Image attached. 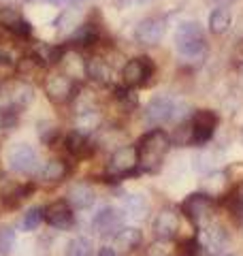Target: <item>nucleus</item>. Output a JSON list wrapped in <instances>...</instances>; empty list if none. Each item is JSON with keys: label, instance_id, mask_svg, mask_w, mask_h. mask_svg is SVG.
<instances>
[{"label": "nucleus", "instance_id": "nucleus-1", "mask_svg": "<svg viewBox=\"0 0 243 256\" xmlns=\"http://www.w3.org/2000/svg\"><path fill=\"white\" fill-rule=\"evenodd\" d=\"M171 148V137L162 130V128H154L136 146V154H139V164L145 171H158V166L162 164V158Z\"/></svg>", "mask_w": 243, "mask_h": 256}, {"label": "nucleus", "instance_id": "nucleus-2", "mask_svg": "<svg viewBox=\"0 0 243 256\" xmlns=\"http://www.w3.org/2000/svg\"><path fill=\"white\" fill-rule=\"evenodd\" d=\"M175 47H177V52L188 60L200 58V56L205 54V47H207L202 28L196 22H182L180 26H177V32H175Z\"/></svg>", "mask_w": 243, "mask_h": 256}, {"label": "nucleus", "instance_id": "nucleus-3", "mask_svg": "<svg viewBox=\"0 0 243 256\" xmlns=\"http://www.w3.org/2000/svg\"><path fill=\"white\" fill-rule=\"evenodd\" d=\"M184 116H186L184 107L177 105L171 96H156V98H152L148 102V107H145V120L156 126L173 122V120L177 122V120H182Z\"/></svg>", "mask_w": 243, "mask_h": 256}, {"label": "nucleus", "instance_id": "nucleus-4", "mask_svg": "<svg viewBox=\"0 0 243 256\" xmlns=\"http://www.w3.org/2000/svg\"><path fill=\"white\" fill-rule=\"evenodd\" d=\"M214 210V198L212 194H205V192H194L186 201L182 203V214L194 224H202Z\"/></svg>", "mask_w": 243, "mask_h": 256}, {"label": "nucleus", "instance_id": "nucleus-5", "mask_svg": "<svg viewBox=\"0 0 243 256\" xmlns=\"http://www.w3.org/2000/svg\"><path fill=\"white\" fill-rule=\"evenodd\" d=\"M122 226H124V214L116 207H102L92 218V228L100 237H116Z\"/></svg>", "mask_w": 243, "mask_h": 256}, {"label": "nucleus", "instance_id": "nucleus-6", "mask_svg": "<svg viewBox=\"0 0 243 256\" xmlns=\"http://www.w3.org/2000/svg\"><path fill=\"white\" fill-rule=\"evenodd\" d=\"M77 90V82L66 73H54L45 79V92L54 102H66Z\"/></svg>", "mask_w": 243, "mask_h": 256}, {"label": "nucleus", "instance_id": "nucleus-7", "mask_svg": "<svg viewBox=\"0 0 243 256\" xmlns=\"http://www.w3.org/2000/svg\"><path fill=\"white\" fill-rule=\"evenodd\" d=\"M139 164V154H136L134 146H124L113 152V156L109 158V166L107 171L113 178H122V175H128L136 169Z\"/></svg>", "mask_w": 243, "mask_h": 256}, {"label": "nucleus", "instance_id": "nucleus-8", "mask_svg": "<svg viewBox=\"0 0 243 256\" xmlns=\"http://www.w3.org/2000/svg\"><path fill=\"white\" fill-rule=\"evenodd\" d=\"M9 166L15 173H34L38 166L34 148L26 146V143H15L9 150Z\"/></svg>", "mask_w": 243, "mask_h": 256}, {"label": "nucleus", "instance_id": "nucleus-9", "mask_svg": "<svg viewBox=\"0 0 243 256\" xmlns=\"http://www.w3.org/2000/svg\"><path fill=\"white\" fill-rule=\"evenodd\" d=\"M216 124H218V116L209 109H200L194 114L192 122H190V130H192V143H207L209 139L214 137V130H216Z\"/></svg>", "mask_w": 243, "mask_h": 256}, {"label": "nucleus", "instance_id": "nucleus-10", "mask_svg": "<svg viewBox=\"0 0 243 256\" xmlns=\"http://www.w3.org/2000/svg\"><path fill=\"white\" fill-rule=\"evenodd\" d=\"M154 73V64L150 58H132L126 62L124 70H122V77H124V84L128 88H136L143 86Z\"/></svg>", "mask_w": 243, "mask_h": 256}, {"label": "nucleus", "instance_id": "nucleus-11", "mask_svg": "<svg viewBox=\"0 0 243 256\" xmlns=\"http://www.w3.org/2000/svg\"><path fill=\"white\" fill-rule=\"evenodd\" d=\"M166 32V22L162 18H145L134 30V38L141 45H156Z\"/></svg>", "mask_w": 243, "mask_h": 256}, {"label": "nucleus", "instance_id": "nucleus-12", "mask_svg": "<svg viewBox=\"0 0 243 256\" xmlns=\"http://www.w3.org/2000/svg\"><path fill=\"white\" fill-rule=\"evenodd\" d=\"M43 218L50 226L60 228V230L70 228L72 222H75V218H72V210L68 207V203H64V201H56V203L47 205L43 210Z\"/></svg>", "mask_w": 243, "mask_h": 256}, {"label": "nucleus", "instance_id": "nucleus-13", "mask_svg": "<svg viewBox=\"0 0 243 256\" xmlns=\"http://www.w3.org/2000/svg\"><path fill=\"white\" fill-rule=\"evenodd\" d=\"M177 233H180V216L177 212L173 210H164L156 216V220H154V235L162 242H166V239H173Z\"/></svg>", "mask_w": 243, "mask_h": 256}, {"label": "nucleus", "instance_id": "nucleus-14", "mask_svg": "<svg viewBox=\"0 0 243 256\" xmlns=\"http://www.w3.org/2000/svg\"><path fill=\"white\" fill-rule=\"evenodd\" d=\"M0 26H2L6 32L15 34V36H28L30 30H32L30 22L15 9H2L0 11Z\"/></svg>", "mask_w": 243, "mask_h": 256}, {"label": "nucleus", "instance_id": "nucleus-15", "mask_svg": "<svg viewBox=\"0 0 243 256\" xmlns=\"http://www.w3.org/2000/svg\"><path fill=\"white\" fill-rule=\"evenodd\" d=\"M200 244L207 248L209 254H220L226 250V246H228V233L218 226V224H214V226H205L200 233Z\"/></svg>", "mask_w": 243, "mask_h": 256}, {"label": "nucleus", "instance_id": "nucleus-16", "mask_svg": "<svg viewBox=\"0 0 243 256\" xmlns=\"http://www.w3.org/2000/svg\"><path fill=\"white\" fill-rule=\"evenodd\" d=\"M6 92H9V105L15 109H22L34 100V90H32V86L26 82H18V84L6 86Z\"/></svg>", "mask_w": 243, "mask_h": 256}, {"label": "nucleus", "instance_id": "nucleus-17", "mask_svg": "<svg viewBox=\"0 0 243 256\" xmlns=\"http://www.w3.org/2000/svg\"><path fill=\"white\" fill-rule=\"evenodd\" d=\"M66 150L77 158H88L94 152V143L86 132L75 130L66 137Z\"/></svg>", "mask_w": 243, "mask_h": 256}, {"label": "nucleus", "instance_id": "nucleus-18", "mask_svg": "<svg viewBox=\"0 0 243 256\" xmlns=\"http://www.w3.org/2000/svg\"><path fill=\"white\" fill-rule=\"evenodd\" d=\"M94 201H96V194L88 184H75V186H70L68 203L75 207V210H88V207L94 205Z\"/></svg>", "mask_w": 243, "mask_h": 256}, {"label": "nucleus", "instance_id": "nucleus-19", "mask_svg": "<svg viewBox=\"0 0 243 256\" xmlns=\"http://www.w3.org/2000/svg\"><path fill=\"white\" fill-rule=\"evenodd\" d=\"M122 214L132 220H143L148 216V201L141 194H126L122 198Z\"/></svg>", "mask_w": 243, "mask_h": 256}, {"label": "nucleus", "instance_id": "nucleus-20", "mask_svg": "<svg viewBox=\"0 0 243 256\" xmlns=\"http://www.w3.org/2000/svg\"><path fill=\"white\" fill-rule=\"evenodd\" d=\"M66 173H68V164L64 160H50L38 171V180L43 184H58L60 180L66 178Z\"/></svg>", "mask_w": 243, "mask_h": 256}, {"label": "nucleus", "instance_id": "nucleus-21", "mask_svg": "<svg viewBox=\"0 0 243 256\" xmlns=\"http://www.w3.org/2000/svg\"><path fill=\"white\" fill-rule=\"evenodd\" d=\"M86 75L90 79H94V82H98V84H109L113 70H111V64L107 60L92 58V60L86 62Z\"/></svg>", "mask_w": 243, "mask_h": 256}, {"label": "nucleus", "instance_id": "nucleus-22", "mask_svg": "<svg viewBox=\"0 0 243 256\" xmlns=\"http://www.w3.org/2000/svg\"><path fill=\"white\" fill-rule=\"evenodd\" d=\"M113 239H116V246L120 248V250L130 252V250H134V248H139L143 235H141V230L134 228V226H122Z\"/></svg>", "mask_w": 243, "mask_h": 256}, {"label": "nucleus", "instance_id": "nucleus-23", "mask_svg": "<svg viewBox=\"0 0 243 256\" xmlns=\"http://www.w3.org/2000/svg\"><path fill=\"white\" fill-rule=\"evenodd\" d=\"M230 22H232V15L228 9H224V6L214 9L212 15H209V30H212L214 34H222V32L230 28Z\"/></svg>", "mask_w": 243, "mask_h": 256}, {"label": "nucleus", "instance_id": "nucleus-24", "mask_svg": "<svg viewBox=\"0 0 243 256\" xmlns=\"http://www.w3.org/2000/svg\"><path fill=\"white\" fill-rule=\"evenodd\" d=\"M66 256H92V242L88 237L70 239V244L66 248Z\"/></svg>", "mask_w": 243, "mask_h": 256}, {"label": "nucleus", "instance_id": "nucleus-25", "mask_svg": "<svg viewBox=\"0 0 243 256\" xmlns=\"http://www.w3.org/2000/svg\"><path fill=\"white\" fill-rule=\"evenodd\" d=\"M72 43H79V45H90L96 41V26H92V24H81V26H77L75 34L70 36Z\"/></svg>", "mask_w": 243, "mask_h": 256}, {"label": "nucleus", "instance_id": "nucleus-26", "mask_svg": "<svg viewBox=\"0 0 243 256\" xmlns=\"http://www.w3.org/2000/svg\"><path fill=\"white\" fill-rule=\"evenodd\" d=\"M15 228L11 226H0V254L9 256L15 248Z\"/></svg>", "mask_w": 243, "mask_h": 256}, {"label": "nucleus", "instance_id": "nucleus-27", "mask_svg": "<svg viewBox=\"0 0 243 256\" xmlns=\"http://www.w3.org/2000/svg\"><path fill=\"white\" fill-rule=\"evenodd\" d=\"M38 137L43 143L52 146L56 141V137H58V128H56L54 122H38Z\"/></svg>", "mask_w": 243, "mask_h": 256}, {"label": "nucleus", "instance_id": "nucleus-28", "mask_svg": "<svg viewBox=\"0 0 243 256\" xmlns=\"http://www.w3.org/2000/svg\"><path fill=\"white\" fill-rule=\"evenodd\" d=\"M40 222H43V210H40V207H32V210H28L26 216H24L22 224L26 230H34Z\"/></svg>", "mask_w": 243, "mask_h": 256}, {"label": "nucleus", "instance_id": "nucleus-29", "mask_svg": "<svg viewBox=\"0 0 243 256\" xmlns=\"http://www.w3.org/2000/svg\"><path fill=\"white\" fill-rule=\"evenodd\" d=\"M198 252H200V244L196 239H186V242L180 244L177 256H198Z\"/></svg>", "mask_w": 243, "mask_h": 256}, {"label": "nucleus", "instance_id": "nucleus-30", "mask_svg": "<svg viewBox=\"0 0 243 256\" xmlns=\"http://www.w3.org/2000/svg\"><path fill=\"white\" fill-rule=\"evenodd\" d=\"M232 60L234 64H243V38L234 45V50H232Z\"/></svg>", "mask_w": 243, "mask_h": 256}, {"label": "nucleus", "instance_id": "nucleus-31", "mask_svg": "<svg viewBox=\"0 0 243 256\" xmlns=\"http://www.w3.org/2000/svg\"><path fill=\"white\" fill-rule=\"evenodd\" d=\"M11 107L9 105V92H6V86H0V111Z\"/></svg>", "mask_w": 243, "mask_h": 256}, {"label": "nucleus", "instance_id": "nucleus-32", "mask_svg": "<svg viewBox=\"0 0 243 256\" xmlns=\"http://www.w3.org/2000/svg\"><path fill=\"white\" fill-rule=\"evenodd\" d=\"M98 256H118V252L113 250V248H100V252H98Z\"/></svg>", "mask_w": 243, "mask_h": 256}, {"label": "nucleus", "instance_id": "nucleus-33", "mask_svg": "<svg viewBox=\"0 0 243 256\" xmlns=\"http://www.w3.org/2000/svg\"><path fill=\"white\" fill-rule=\"evenodd\" d=\"M209 4H216V6H226V4H230L234 2V0H207Z\"/></svg>", "mask_w": 243, "mask_h": 256}, {"label": "nucleus", "instance_id": "nucleus-34", "mask_svg": "<svg viewBox=\"0 0 243 256\" xmlns=\"http://www.w3.org/2000/svg\"><path fill=\"white\" fill-rule=\"evenodd\" d=\"M50 2H79V0H50Z\"/></svg>", "mask_w": 243, "mask_h": 256}, {"label": "nucleus", "instance_id": "nucleus-35", "mask_svg": "<svg viewBox=\"0 0 243 256\" xmlns=\"http://www.w3.org/2000/svg\"><path fill=\"white\" fill-rule=\"evenodd\" d=\"M0 62H9V60H6V56H4V54H0Z\"/></svg>", "mask_w": 243, "mask_h": 256}, {"label": "nucleus", "instance_id": "nucleus-36", "mask_svg": "<svg viewBox=\"0 0 243 256\" xmlns=\"http://www.w3.org/2000/svg\"><path fill=\"white\" fill-rule=\"evenodd\" d=\"M136 2H152V0H136Z\"/></svg>", "mask_w": 243, "mask_h": 256}]
</instances>
